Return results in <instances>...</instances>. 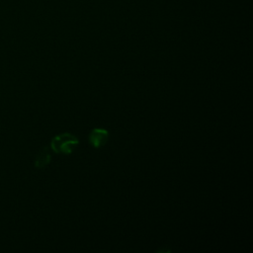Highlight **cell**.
Listing matches in <instances>:
<instances>
[{
    "instance_id": "cell-1",
    "label": "cell",
    "mask_w": 253,
    "mask_h": 253,
    "mask_svg": "<svg viewBox=\"0 0 253 253\" xmlns=\"http://www.w3.org/2000/svg\"><path fill=\"white\" fill-rule=\"evenodd\" d=\"M79 144L78 138L68 132L60 133L54 136L50 141V147L55 153L70 154Z\"/></svg>"
},
{
    "instance_id": "cell-2",
    "label": "cell",
    "mask_w": 253,
    "mask_h": 253,
    "mask_svg": "<svg viewBox=\"0 0 253 253\" xmlns=\"http://www.w3.org/2000/svg\"><path fill=\"white\" fill-rule=\"evenodd\" d=\"M109 138V132L105 128H93L89 135L88 141L94 148H100L106 144Z\"/></svg>"
},
{
    "instance_id": "cell-3",
    "label": "cell",
    "mask_w": 253,
    "mask_h": 253,
    "mask_svg": "<svg viewBox=\"0 0 253 253\" xmlns=\"http://www.w3.org/2000/svg\"><path fill=\"white\" fill-rule=\"evenodd\" d=\"M50 162V153L48 151L47 147H43L42 150L39 151V153L36 156L35 159V167L36 168H44L47 166Z\"/></svg>"
}]
</instances>
